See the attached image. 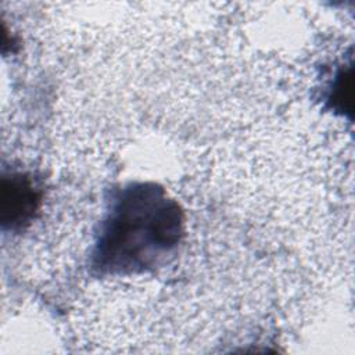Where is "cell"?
<instances>
[{
    "label": "cell",
    "mask_w": 355,
    "mask_h": 355,
    "mask_svg": "<svg viewBox=\"0 0 355 355\" xmlns=\"http://www.w3.org/2000/svg\"><path fill=\"white\" fill-rule=\"evenodd\" d=\"M184 237V214L166 190L136 182L116 190L100 222L89 265L101 276H132L169 262Z\"/></svg>",
    "instance_id": "cell-1"
},
{
    "label": "cell",
    "mask_w": 355,
    "mask_h": 355,
    "mask_svg": "<svg viewBox=\"0 0 355 355\" xmlns=\"http://www.w3.org/2000/svg\"><path fill=\"white\" fill-rule=\"evenodd\" d=\"M42 204V187L26 172H10L0 183V222L4 230L19 232L36 218Z\"/></svg>",
    "instance_id": "cell-2"
}]
</instances>
